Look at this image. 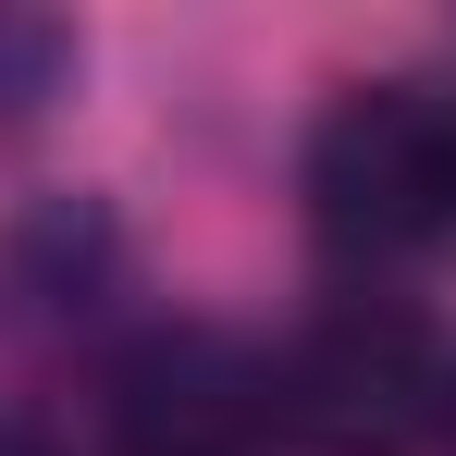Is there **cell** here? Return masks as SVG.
Instances as JSON below:
<instances>
[{"label": "cell", "instance_id": "cell-3", "mask_svg": "<svg viewBox=\"0 0 456 456\" xmlns=\"http://www.w3.org/2000/svg\"><path fill=\"white\" fill-rule=\"evenodd\" d=\"M111 456H297L272 346L223 321H149L111 358Z\"/></svg>", "mask_w": 456, "mask_h": 456}, {"label": "cell", "instance_id": "cell-4", "mask_svg": "<svg viewBox=\"0 0 456 456\" xmlns=\"http://www.w3.org/2000/svg\"><path fill=\"white\" fill-rule=\"evenodd\" d=\"M62 62H75V37H62L50 12H0V136L62 99Z\"/></svg>", "mask_w": 456, "mask_h": 456}, {"label": "cell", "instance_id": "cell-6", "mask_svg": "<svg viewBox=\"0 0 456 456\" xmlns=\"http://www.w3.org/2000/svg\"><path fill=\"white\" fill-rule=\"evenodd\" d=\"M432 444L456 456V358H444V407H432Z\"/></svg>", "mask_w": 456, "mask_h": 456}, {"label": "cell", "instance_id": "cell-1", "mask_svg": "<svg viewBox=\"0 0 456 456\" xmlns=\"http://www.w3.org/2000/svg\"><path fill=\"white\" fill-rule=\"evenodd\" d=\"M308 223L358 272L456 247V86H432V75L346 86L308 136Z\"/></svg>", "mask_w": 456, "mask_h": 456}, {"label": "cell", "instance_id": "cell-5", "mask_svg": "<svg viewBox=\"0 0 456 456\" xmlns=\"http://www.w3.org/2000/svg\"><path fill=\"white\" fill-rule=\"evenodd\" d=\"M0 456H62L50 432H25V419H0Z\"/></svg>", "mask_w": 456, "mask_h": 456}, {"label": "cell", "instance_id": "cell-2", "mask_svg": "<svg viewBox=\"0 0 456 456\" xmlns=\"http://www.w3.org/2000/svg\"><path fill=\"white\" fill-rule=\"evenodd\" d=\"M444 333L382 284L321 297L272 346V395H284V432L297 456H407L432 444V407H444Z\"/></svg>", "mask_w": 456, "mask_h": 456}]
</instances>
